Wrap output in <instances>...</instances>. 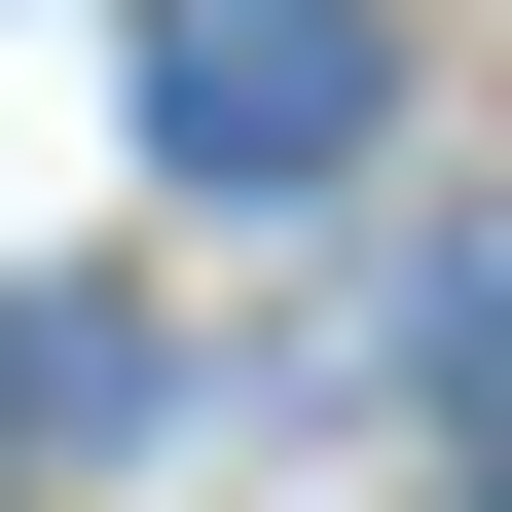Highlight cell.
<instances>
[{"label": "cell", "mask_w": 512, "mask_h": 512, "mask_svg": "<svg viewBox=\"0 0 512 512\" xmlns=\"http://www.w3.org/2000/svg\"><path fill=\"white\" fill-rule=\"evenodd\" d=\"M366 110H403L366 0H147V147H183V183H330Z\"/></svg>", "instance_id": "6da1fadb"}]
</instances>
